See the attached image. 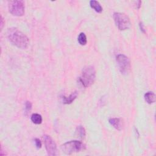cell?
<instances>
[{"label": "cell", "instance_id": "cell-16", "mask_svg": "<svg viewBox=\"0 0 156 156\" xmlns=\"http://www.w3.org/2000/svg\"><path fill=\"white\" fill-rule=\"evenodd\" d=\"M34 142H35V144H36V147L39 149V148H41L42 147V143L40 142V140L38 138H36L34 140Z\"/></svg>", "mask_w": 156, "mask_h": 156}, {"label": "cell", "instance_id": "cell-6", "mask_svg": "<svg viewBox=\"0 0 156 156\" xmlns=\"http://www.w3.org/2000/svg\"><path fill=\"white\" fill-rule=\"evenodd\" d=\"M9 10L15 16H22L25 13V4L23 1H11L9 3Z\"/></svg>", "mask_w": 156, "mask_h": 156}, {"label": "cell", "instance_id": "cell-4", "mask_svg": "<svg viewBox=\"0 0 156 156\" xmlns=\"http://www.w3.org/2000/svg\"><path fill=\"white\" fill-rule=\"evenodd\" d=\"M114 19L118 28L121 30H126L131 26V21L128 15L123 13L115 12Z\"/></svg>", "mask_w": 156, "mask_h": 156}, {"label": "cell", "instance_id": "cell-2", "mask_svg": "<svg viewBox=\"0 0 156 156\" xmlns=\"http://www.w3.org/2000/svg\"><path fill=\"white\" fill-rule=\"evenodd\" d=\"M96 79V71L93 66L85 67L82 71L79 81L85 87H88L94 83Z\"/></svg>", "mask_w": 156, "mask_h": 156}, {"label": "cell", "instance_id": "cell-17", "mask_svg": "<svg viewBox=\"0 0 156 156\" xmlns=\"http://www.w3.org/2000/svg\"><path fill=\"white\" fill-rule=\"evenodd\" d=\"M140 29H141V30L142 31L143 33H145V27H144V25L142 23H140Z\"/></svg>", "mask_w": 156, "mask_h": 156}, {"label": "cell", "instance_id": "cell-13", "mask_svg": "<svg viewBox=\"0 0 156 156\" xmlns=\"http://www.w3.org/2000/svg\"><path fill=\"white\" fill-rule=\"evenodd\" d=\"M31 121H32L34 124H39L42 122V117L40 115L38 114H34L31 116Z\"/></svg>", "mask_w": 156, "mask_h": 156}, {"label": "cell", "instance_id": "cell-5", "mask_svg": "<svg viewBox=\"0 0 156 156\" xmlns=\"http://www.w3.org/2000/svg\"><path fill=\"white\" fill-rule=\"evenodd\" d=\"M116 59L120 72L123 74H128L131 68L129 59L124 54H118Z\"/></svg>", "mask_w": 156, "mask_h": 156}, {"label": "cell", "instance_id": "cell-11", "mask_svg": "<svg viewBox=\"0 0 156 156\" xmlns=\"http://www.w3.org/2000/svg\"><path fill=\"white\" fill-rule=\"evenodd\" d=\"M90 4L91 7L94 9L97 12L101 13L103 11V7L98 1L92 0V1L90 2Z\"/></svg>", "mask_w": 156, "mask_h": 156}, {"label": "cell", "instance_id": "cell-14", "mask_svg": "<svg viewBox=\"0 0 156 156\" xmlns=\"http://www.w3.org/2000/svg\"><path fill=\"white\" fill-rule=\"evenodd\" d=\"M78 42H79V44L81 45H85L87 44V37L84 33H81L79 35V37H78Z\"/></svg>", "mask_w": 156, "mask_h": 156}, {"label": "cell", "instance_id": "cell-1", "mask_svg": "<svg viewBox=\"0 0 156 156\" xmlns=\"http://www.w3.org/2000/svg\"><path fill=\"white\" fill-rule=\"evenodd\" d=\"M9 41L17 47L21 49H26L29 45L27 37L17 28H10L7 33Z\"/></svg>", "mask_w": 156, "mask_h": 156}, {"label": "cell", "instance_id": "cell-12", "mask_svg": "<svg viewBox=\"0 0 156 156\" xmlns=\"http://www.w3.org/2000/svg\"><path fill=\"white\" fill-rule=\"evenodd\" d=\"M76 134L79 138H83L85 137L86 132H85V130L83 126H79L76 128Z\"/></svg>", "mask_w": 156, "mask_h": 156}, {"label": "cell", "instance_id": "cell-7", "mask_svg": "<svg viewBox=\"0 0 156 156\" xmlns=\"http://www.w3.org/2000/svg\"><path fill=\"white\" fill-rule=\"evenodd\" d=\"M44 143L48 154L51 156L57 155V146L53 138L49 135H44Z\"/></svg>", "mask_w": 156, "mask_h": 156}, {"label": "cell", "instance_id": "cell-15", "mask_svg": "<svg viewBox=\"0 0 156 156\" xmlns=\"http://www.w3.org/2000/svg\"><path fill=\"white\" fill-rule=\"evenodd\" d=\"M31 108H32V104L30 103V102L29 101H26V104H25V109L26 111L27 112H29V111H30Z\"/></svg>", "mask_w": 156, "mask_h": 156}, {"label": "cell", "instance_id": "cell-10", "mask_svg": "<svg viewBox=\"0 0 156 156\" xmlns=\"http://www.w3.org/2000/svg\"><path fill=\"white\" fill-rule=\"evenodd\" d=\"M145 100L147 103L149 104H152L155 101V95L153 92H147L145 95Z\"/></svg>", "mask_w": 156, "mask_h": 156}, {"label": "cell", "instance_id": "cell-3", "mask_svg": "<svg viewBox=\"0 0 156 156\" xmlns=\"http://www.w3.org/2000/svg\"><path fill=\"white\" fill-rule=\"evenodd\" d=\"M85 149V145L79 141L73 140L64 143L61 146V149L67 154H71L74 152H80Z\"/></svg>", "mask_w": 156, "mask_h": 156}, {"label": "cell", "instance_id": "cell-8", "mask_svg": "<svg viewBox=\"0 0 156 156\" xmlns=\"http://www.w3.org/2000/svg\"><path fill=\"white\" fill-rule=\"evenodd\" d=\"M109 123L116 129L121 131L122 129V122L121 119L118 118H112L109 119Z\"/></svg>", "mask_w": 156, "mask_h": 156}, {"label": "cell", "instance_id": "cell-18", "mask_svg": "<svg viewBox=\"0 0 156 156\" xmlns=\"http://www.w3.org/2000/svg\"><path fill=\"white\" fill-rule=\"evenodd\" d=\"M3 24H4V22H3V19L1 16V29L2 30V28H3Z\"/></svg>", "mask_w": 156, "mask_h": 156}, {"label": "cell", "instance_id": "cell-9", "mask_svg": "<svg viewBox=\"0 0 156 156\" xmlns=\"http://www.w3.org/2000/svg\"><path fill=\"white\" fill-rule=\"evenodd\" d=\"M77 97V93L76 91H74L73 93H71V94L68 97H63V102L65 104H71L76 99Z\"/></svg>", "mask_w": 156, "mask_h": 156}]
</instances>
